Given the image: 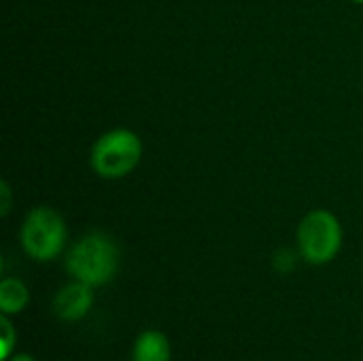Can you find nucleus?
<instances>
[{
  "mask_svg": "<svg viewBox=\"0 0 363 361\" xmlns=\"http://www.w3.org/2000/svg\"><path fill=\"white\" fill-rule=\"evenodd\" d=\"M94 304V287L81 281H72L57 289L53 298V313L57 319L74 323L81 321Z\"/></svg>",
  "mask_w": 363,
  "mask_h": 361,
  "instance_id": "obj_5",
  "label": "nucleus"
},
{
  "mask_svg": "<svg viewBox=\"0 0 363 361\" xmlns=\"http://www.w3.org/2000/svg\"><path fill=\"white\" fill-rule=\"evenodd\" d=\"M0 328H2V351H0V361H6L13 351H15V345H17V330L13 328L9 315H2L0 317Z\"/></svg>",
  "mask_w": 363,
  "mask_h": 361,
  "instance_id": "obj_8",
  "label": "nucleus"
},
{
  "mask_svg": "<svg viewBox=\"0 0 363 361\" xmlns=\"http://www.w3.org/2000/svg\"><path fill=\"white\" fill-rule=\"evenodd\" d=\"M30 302V291L28 287L13 277L2 279L0 283V311L2 315H17L21 313Z\"/></svg>",
  "mask_w": 363,
  "mask_h": 361,
  "instance_id": "obj_7",
  "label": "nucleus"
},
{
  "mask_svg": "<svg viewBox=\"0 0 363 361\" xmlns=\"http://www.w3.org/2000/svg\"><path fill=\"white\" fill-rule=\"evenodd\" d=\"M6 361H36L32 355H28V353H13L11 357Z\"/></svg>",
  "mask_w": 363,
  "mask_h": 361,
  "instance_id": "obj_11",
  "label": "nucleus"
},
{
  "mask_svg": "<svg viewBox=\"0 0 363 361\" xmlns=\"http://www.w3.org/2000/svg\"><path fill=\"white\" fill-rule=\"evenodd\" d=\"M274 268H277L279 272H291V270L296 268V255H294L291 251H287V249L279 251V253L274 255Z\"/></svg>",
  "mask_w": 363,
  "mask_h": 361,
  "instance_id": "obj_9",
  "label": "nucleus"
},
{
  "mask_svg": "<svg viewBox=\"0 0 363 361\" xmlns=\"http://www.w3.org/2000/svg\"><path fill=\"white\" fill-rule=\"evenodd\" d=\"M143 157L140 138L125 128L102 134L91 149V168L102 179H121L130 174Z\"/></svg>",
  "mask_w": 363,
  "mask_h": 361,
  "instance_id": "obj_2",
  "label": "nucleus"
},
{
  "mask_svg": "<svg viewBox=\"0 0 363 361\" xmlns=\"http://www.w3.org/2000/svg\"><path fill=\"white\" fill-rule=\"evenodd\" d=\"M353 2H357V4H363V0H353Z\"/></svg>",
  "mask_w": 363,
  "mask_h": 361,
  "instance_id": "obj_12",
  "label": "nucleus"
},
{
  "mask_svg": "<svg viewBox=\"0 0 363 361\" xmlns=\"http://www.w3.org/2000/svg\"><path fill=\"white\" fill-rule=\"evenodd\" d=\"M342 247V226L330 211L308 213L298 228L300 255L315 266L332 262Z\"/></svg>",
  "mask_w": 363,
  "mask_h": 361,
  "instance_id": "obj_4",
  "label": "nucleus"
},
{
  "mask_svg": "<svg viewBox=\"0 0 363 361\" xmlns=\"http://www.w3.org/2000/svg\"><path fill=\"white\" fill-rule=\"evenodd\" d=\"M0 196H2L0 215H9V209H11V189H9V183H6V181L0 183Z\"/></svg>",
  "mask_w": 363,
  "mask_h": 361,
  "instance_id": "obj_10",
  "label": "nucleus"
},
{
  "mask_svg": "<svg viewBox=\"0 0 363 361\" xmlns=\"http://www.w3.org/2000/svg\"><path fill=\"white\" fill-rule=\"evenodd\" d=\"M119 268V251L111 236L102 232H91L79 238L68 255L66 270L74 281L87 283L91 287L106 285Z\"/></svg>",
  "mask_w": 363,
  "mask_h": 361,
  "instance_id": "obj_1",
  "label": "nucleus"
},
{
  "mask_svg": "<svg viewBox=\"0 0 363 361\" xmlns=\"http://www.w3.org/2000/svg\"><path fill=\"white\" fill-rule=\"evenodd\" d=\"M66 245V223L49 206L32 209L21 226V247L36 262L55 260Z\"/></svg>",
  "mask_w": 363,
  "mask_h": 361,
  "instance_id": "obj_3",
  "label": "nucleus"
},
{
  "mask_svg": "<svg viewBox=\"0 0 363 361\" xmlns=\"http://www.w3.org/2000/svg\"><path fill=\"white\" fill-rule=\"evenodd\" d=\"M172 345L160 330H145L132 349V361H170Z\"/></svg>",
  "mask_w": 363,
  "mask_h": 361,
  "instance_id": "obj_6",
  "label": "nucleus"
}]
</instances>
